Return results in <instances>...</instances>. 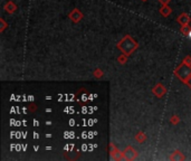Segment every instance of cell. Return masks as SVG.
Instances as JSON below:
<instances>
[{
	"label": "cell",
	"instance_id": "obj_12",
	"mask_svg": "<svg viewBox=\"0 0 191 161\" xmlns=\"http://www.w3.org/2000/svg\"><path fill=\"white\" fill-rule=\"evenodd\" d=\"M179 121H180V119H179L178 116H177V115H173V116H172V118L170 119V122L172 123V124H177V123H178Z\"/></svg>",
	"mask_w": 191,
	"mask_h": 161
},
{
	"label": "cell",
	"instance_id": "obj_13",
	"mask_svg": "<svg viewBox=\"0 0 191 161\" xmlns=\"http://www.w3.org/2000/svg\"><path fill=\"white\" fill-rule=\"evenodd\" d=\"M94 75H95V77H102L103 73H102V71H101V69H96V71H95V73H94Z\"/></svg>",
	"mask_w": 191,
	"mask_h": 161
},
{
	"label": "cell",
	"instance_id": "obj_7",
	"mask_svg": "<svg viewBox=\"0 0 191 161\" xmlns=\"http://www.w3.org/2000/svg\"><path fill=\"white\" fill-rule=\"evenodd\" d=\"M5 10L9 13H13L16 10V5L13 3V1H8L5 5Z\"/></svg>",
	"mask_w": 191,
	"mask_h": 161
},
{
	"label": "cell",
	"instance_id": "obj_6",
	"mask_svg": "<svg viewBox=\"0 0 191 161\" xmlns=\"http://www.w3.org/2000/svg\"><path fill=\"white\" fill-rule=\"evenodd\" d=\"M190 20H191L190 17H189L186 13H181V15L178 17V19H177V21H178L181 26H188L189 23H190Z\"/></svg>",
	"mask_w": 191,
	"mask_h": 161
},
{
	"label": "cell",
	"instance_id": "obj_1",
	"mask_svg": "<svg viewBox=\"0 0 191 161\" xmlns=\"http://www.w3.org/2000/svg\"><path fill=\"white\" fill-rule=\"evenodd\" d=\"M138 47H139L138 43H136L130 35L124 36V37L119 41V44H117V48L120 49V51H122L123 54H125L126 56H130L135 49H138Z\"/></svg>",
	"mask_w": 191,
	"mask_h": 161
},
{
	"label": "cell",
	"instance_id": "obj_2",
	"mask_svg": "<svg viewBox=\"0 0 191 161\" xmlns=\"http://www.w3.org/2000/svg\"><path fill=\"white\" fill-rule=\"evenodd\" d=\"M174 74H176V76L180 79L181 82L186 83L191 76V65H188L182 62V63L176 68Z\"/></svg>",
	"mask_w": 191,
	"mask_h": 161
},
{
	"label": "cell",
	"instance_id": "obj_5",
	"mask_svg": "<svg viewBox=\"0 0 191 161\" xmlns=\"http://www.w3.org/2000/svg\"><path fill=\"white\" fill-rule=\"evenodd\" d=\"M69 18H71L72 21H74V23H78L79 20H82V19H83V13H82L78 9H74V10L69 13Z\"/></svg>",
	"mask_w": 191,
	"mask_h": 161
},
{
	"label": "cell",
	"instance_id": "obj_4",
	"mask_svg": "<svg viewBox=\"0 0 191 161\" xmlns=\"http://www.w3.org/2000/svg\"><path fill=\"white\" fill-rule=\"evenodd\" d=\"M152 92L154 93V94H156L158 97H162L163 95H164V94L167 93V89H166L164 86H163V85L161 84V83H158V84H157L156 86L153 87Z\"/></svg>",
	"mask_w": 191,
	"mask_h": 161
},
{
	"label": "cell",
	"instance_id": "obj_18",
	"mask_svg": "<svg viewBox=\"0 0 191 161\" xmlns=\"http://www.w3.org/2000/svg\"><path fill=\"white\" fill-rule=\"evenodd\" d=\"M187 37H189V38H190V39H191V30H190V33H189V34H188V36H187Z\"/></svg>",
	"mask_w": 191,
	"mask_h": 161
},
{
	"label": "cell",
	"instance_id": "obj_14",
	"mask_svg": "<svg viewBox=\"0 0 191 161\" xmlns=\"http://www.w3.org/2000/svg\"><path fill=\"white\" fill-rule=\"evenodd\" d=\"M183 63H186V64H188V65H191V57L190 56H186L183 58Z\"/></svg>",
	"mask_w": 191,
	"mask_h": 161
},
{
	"label": "cell",
	"instance_id": "obj_10",
	"mask_svg": "<svg viewBox=\"0 0 191 161\" xmlns=\"http://www.w3.org/2000/svg\"><path fill=\"white\" fill-rule=\"evenodd\" d=\"M190 27L189 26H182V28H181V33L183 34L184 36H188V34L190 33Z\"/></svg>",
	"mask_w": 191,
	"mask_h": 161
},
{
	"label": "cell",
	"instance_id": "obj_3",
	"mask_svg": "<svg viewBox=\"0 0 191 161\" xmlns=\"http://www.w3.org/2000/svg\"><path fill=\"white\" fill-rule=\"evenodd\" d=\"M122 156L123 158L126 159V160H133V159H135L138 157V152H136V150H134L132 147H129V148L125 149V151L122 153Z\"/></svg>",
	"mask_w": 191,
	"mask_h": 161
},
{
	"label": "cell",
	"instance_id": "obj_9",
	"mask_svg": "<svg viewBox=\"0 0 191 161\" xmlns=\"http://www.w3.org/2000/svg\"><path fill=\"white\" fill-rule=\"evenodd\" d=\"M135 139H136V141H139L140 143H143L145 140H146V136H145L143 132H139L136 136H135Z\"/></svg>",
	"mask_w": 191,
	"mask_h": 161
},
{
	"label": "cell",
	"instance_id": "obj_8",
	"mask_svg": "<svg viewBox=\"0 0 191 161\" xmlns=\"http://www.w3.org/2000/svg\"><path fill=\"white\" fill-rule=\"evenodd\" d=\"M171 8L170 7H168V5H166V6H162V7L160 8V13L162 16H164V17H168L169 15L171 13Z\"/></svg>",
	"mask_w": 191,
	"mask_h": 161
},
{
	"label": "cell",
	"instance_id": "obj_17",
	"mask_svg": "<svg viewBox=\"0 0 191 161\" xmlns=\"http://www.w3.org/2000/svg\"><path fill=\"white\" fill-rule=\"evenodd\" d=\"M1 24H3V27H1V31H3V29H5V27H6V24H5V21L3 20V19H1Z\"/></svg>",
	"mask_w": 191,
	"mask_h": 161
},
{
	"label": "cell",
	"instance_id": "obj_11",
	"mask_svg": "<svg viewBox=\"0 0 191 161\" xmlns=\"http://www.w3.org/2000/svg\"><path fill=\"white\" fill-rule=\"evenodd\" d=\"M126 57H127V56L124 54L123 56H120L119 58H117V62H119L120 64H125V63H126V59H127Z\"/></svg>",
	"mask_w": 191,
	"mask_h": 161
},
{
	"label": "cell",
	"instance_id": "obj_15",
	"mask_svg": "<svg viewBox=\"0 0 191 161\" xmlns=\"http://www.w3.org/2000/svg\"><path fill=\"white\" fill-rule=\"evenodd\" d=\"M159 3H162L163 6H166V5H168V3H170V0H159Z\"/></svg>",
	"mask_w": 191,
	"mask_h": 161
},
{
	"label": "cell",
	"instance_id": "obj_16",
	"mask_svg": "<svg viewBox=\"0 0 191 161\" xmlns=\"http://www.w3.org/2000/svg\"><path fill=\"white\" fill-rule=\"evenodd\" d=\"M184 84H187V85H188V86H189V87H190V89H191V76H190V78H189L188 81H187V82L184 83Z\"/></svg>",
	"mask_w": 191,
	"mask_h": 161
},
{
	"label": "cell",
	"instance_id": "obj_19",
	"mask_svg": "<svg viewBox=\"0 0 191 161\" xmlns=\"http://www.w3.org/2000/svg\"><path fill=\"white\" fill-rule=\"evenodd\" d=\"M143 1H146V0H143Z\"/></svg>",
	"mask_w": 191,
	"mask_h": 161
}]
</instances>
